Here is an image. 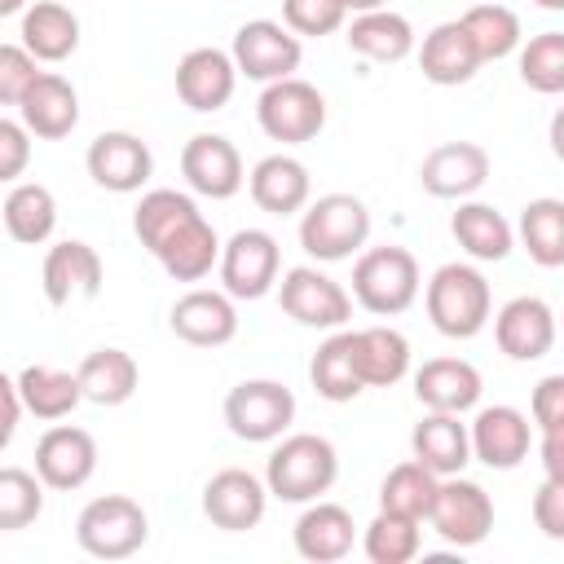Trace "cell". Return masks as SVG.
Instances as JSON below:
<instances>
[{
  "mask_svg": "<svg viewBox=\"0 0 564 564\" xmlns=\"http://www.w3.org/2000/svg\"><path fill=\"white\" fill-rule=\"evenodd\" d=\"M40 57L31 53V48H22V44H0V101L4 106H18L22 101V93L40 79V66H35Z\"/></svg>",
  "mask_w": 564,
  "mask_h": 564,
  "instance_id": "obj_45",
  "label": "cell"
},
{
  "mask_svg": "<svg viewBox=\"0 0 564 564\" xmlns=\"http://www.w3.org/2000/svg\"><path fill=\"white\" fill-rule=\"evenodd\" d=\"M256 123L269 141L304 145L326 128V97L300 75L273 79V84H264V93L256 101Z\"/></svg>",
  "mask_w": 564,
  "mask_h": 564,
  "instance_id": "obj_7",
  "label": "cell"
},
{
  "mask_svg": "<svg viewBox=\"0 0 564 564\" xmlns=\"http://www.w3.org/2000/svg\"><path fill=\"white\" fill-rule=\"evenodd\" d=\"M31 9V0H0V13L4 18H13V13H26Z\"/></svg>",
  "mask_w": 564,
  "mask_h": 564,
  "instance_id": "obj_53",
  "label": "cell"
},
{
  "mask_svg": "<svg viewBox=\"0 0 564 564\" xmlns=\"http://www.w3.org/2000/svg\"><path fill=\"white\" fill-rule=\"evenodd\" d=\"M84 167H88V176L101 189H110V194H137L150 181V172H154V154H150V145L137 132L110 128V132H97L88 141Z\"/></svg>",
  "mask_w": 564,
  "mask_h": 564,
  "instance_id": "obj_13",
  "label": "cell"
},
{
  "mask_svg": "<svg viewBox=\"0 0 564 564\" xmlns=\"http://www.w3.org/2000/svg\"><path fill=\"white\" fill-rule=\"evenodd\" d=\"M463 26H467V35L476 40V48H480L485 62L511 57V53L524 44V31H520L516 9H507V4H498V0L471 4V9L463 13Z\"/></svg>",
  "mask_w": 564,
  "mask_h": 564,
  "instance_id": "obj_41",
  "label": "cell"
},
{
  "mask_svg": "<svg viewBox=\"0 0 564 564\" xmlns=\"http://www.w3.org/2000/svg\"><path fill=\"white\" fill-rule=\"evenodd\" d=\"M167 326L176 339L194 344V348H225L234 335H238V308H234V295L220 286V291H207V286H194L185 291L172 313H167Z\"/></svg>",
  "mask_w": 564,
  "mask_h": 564,
  "instance_id": "obj_18",
  "label": "cell"
},
{
  "mask_svg": "<svg viewBox=\"0 0 564 564\" xmlns=\"http://www.w3.org/2000/svg\"><path fill=\"white\" fill-rule=\"evenodd\" d=\"M44 480L40 471H26V467H4L0 471V529L4 533H18L26 529L31 520H40L44 511Z\"/></svg>",
  "mask_w": 564,
  "mask_h": 564,
  "instance_id": "obj_43",
  "label": "cell"
},
{
  "mask_svg": "<svg viewBox=\"0 0 564 564\" xmlns=\"http://www.w3.org/2000/svg\"><path fill=\"white\" fill-rule=\"evenodd\" d=\"M291 538H295V551H300L304 560H313V564H335V560H344V555L352 551L357 524H352L348 507L317 498V502H304V511H300Z\"/></svg>",
  "mask_w": 564,
  "mask_h": 564,
  "instance_id": "obj_28",
  "label": "cell"
},
{
  "mask_svg": "<svg viewBox=\"0 0 564 564\" xmlns=\"http://www.w3.org/2000/svg\"><path fill=\"white\" fill-rule=\"evenodd\" d=\"M308 379H313L317 397H322V401H335V405H344V401H352V397L366 392V379H361V366H357L352 330L339 326V330L313 352V361H308Z\"/></svg>",
  "mask_w": 564,
  "mask_h": 564,
  "instance_id": "obj_31",
  "label": "cell"
},
{
  "mask_svg": "<svg viewBox=\"0 0 564 564\" xmlns=\"http://www.w3.org/2000/svg\"><path fill=\"white\" fill-rule=\"evenodd\" d=\"M423 304H427V317L432 326L445 335V339H476L489 317H494V295H489V282L476 264H441L427 286H423Z\"/></svg>",
  "mask_w": 564,
  "mask_h": 564,
  "instance_id": "obj_1",
  "label": "cell"
},
{
  "mask_svg": "<svg viewBox=\"0 0 564 564\" xmlns=\"http://www.w3.org/2000/svg\"><path fill=\"white\" fill-rule=\"evenodd\" d=\"M247 189H251V203L260 212H269V216H295L313 198L308 167L300 159H291V154H264L247 172Z\"/></svg>",
  "mask_w": 564,
  "mask_h": 564,
  "instance_id": "obj_26",
  "label": "cell"
},
{
  "mask_svg": "<svg viewBox=\"0 0 564 564\" xmlns=\"http://www.w3.org/2000/svg\"><path fill=\"white\" fill-rule=\"evenodd\" d=\"M480 66H485V57H480L476 40L467 35L463 18L436 22V26L423 35V44H419V70H423V79L436 84V88H458V84H467Z\"/></svg>",
  "mask_w": 564,
  "mask_h": 564,
  "instance_id": "obj_22",
  "label": "cell"
},
{
  "mask_svg": "<svg viewBox=\"0 0 564 564\" xmlns=\"http://www.w3.org/2000/svg\"><path fill=\"white\" fill-rule=\"evenodd\" d=\"M0 401H4V423H0V445L13 441L18 432V419L26 414V401H22V388H18V375H4L0 379Z\"/></svg>",
  "mask_w": 564,
  "mask_h": 564,
  "instance_id": "obj_49",
  "label": "cell"
},
{
  "mask_svg": "<svg viewBox=\"0 0 564 564\" xmlns=\"http://www.w3.org/2000/svg\"><path fill=\"white\" fill-rule=\"evenodd\" d=\"M449 234H454V242H458L471 260H485V264L507 260L511 247H516L511 220H507L498 207L476 203V198H463V203H458V212L449 216Z\"/></svg>",
  "mask_w": 564,
  "mask_h": 564,
  "instance_id": "obj_29",
  "label": "cell"
},
{
  "mask_svg": "<svg viewBox=\"0 0 564 564\" xmlns=\"http://www.w3.org/2000/svg\"><path fill=\"white\" fill-rule=\"evenodd\" d=\"M335 476H339V454L317 432L282 436L264 463V485L282 502H317L322 494H330Z\"/></svg>",
  "mask_w": 564,
  "mask_h": 564,
  "instance_id": "obj_2",
  "label": "cell"
},
{
  "mask_svg": "<svg viewBox=\"0 0 564 564\" xmlns=\"http://www.w3.org/2000/svg\"><path fill=\"white\" fill-rule=\"evenodd\" d=\"M436 489H441V476L432 467H423L419 458L410 463H397L383 485H379V507L383 511H401V516H414V520H427L432 516V502H436Z\"/></svg>",
  "mask_w": 564,
  "mask_h": 564,
  "instance_id": "obj_38",
  "label": "cell"
},
{
  "mask_svg": "<svg viewBox=\"0 0 564 564\" xmlns=\"http://www.w3.org/2000/svg\"><path fill=\"white\" fill-rule=\"evenodd\" d=\"M485 379L471 361L463 357H432L414 370V397L423 410H445V414H467L480 405Z\"/></svg>",
  "mask_w": 564,
  "mask_h": 564,
  "instance_id": "obj_24",
  "label": "cell"
},
{
  "mask_svg": "<svg viewBox=\"0 0 564 564\" xmlns=\"http://www.w3.org/2000/svg\"><path fill=\"white\" fill-rule=\"evenodd\" d=\"M31 159V128L22 119H0V181L18 185Z\"/></svg>",
  "mask_w": 564,
  "mask_h": 564,
  "instance_id": "obj_46",
  "label": "cell"
},
{
  "mask_svg": "<svg viewBox=\"0 0 564 564\" xmlns=\"http://www.w3.org/2000/svg\"><path fill=\"white\" fill-rule=\"evenodd\" d=\"M75 375H79L84 401H93V405H123V401H132V392L141 383L137 357L123 348H93Z\"/></svg>",
  "mask_w": 564,
  "mask_h": 564,
  "instance_id": "obj_33",
  "label": "cell"
},
{
  "mask_svg": "<svg viewBox=\"0 0 564 564\" xmlns=\"http://www.w3.org/2000/svg\"><path fill=\"white\" fill-rule=\"evenodd\" d=\"M189 216H198V203L181 189H145L141 203L132 207V234L145 251H154L176 225H185Z\"/></svg>",
  "mask_w": 564,
  "mask_h": 564,
  "instance_id": "obj_40",
  "label": "cell"
},
{
  "mask_svg": "<svg viewBox=\"0 0 564 564\" xmlns=\"http://www.w3.org/2000/svg\"><path fill=\"white\" fill-rule=\"evenodd\" d=\"M101 278H106L101 256L84 238L53 242L48 256H44V269H40V286H44V300L53 308H62L70 300H93L101 291Z\"/></svg>",
  "mask_w": 564,
  "mask_h": 564,
  "instance_id": "obj_19",
  "label": "cell"
},
{
  "mask_svg": "<svg viewBox=\"0 0 564 564\" xmlns=\"http://www.w3.org/2000/svg\"><path fill=\"white\" fill-rule=\"evenodd\" d=\"M423 291L419 260L405 247H366L352 264V300L375 317L405 313Z\"/></svg>",
  "mask_w": 564,
  "mask_h": 564,
  "instance_id": "obj_3",
  "label": "cell"
},
{
  "mask_svg": "<svg viewBox=\"0 0 564 564\" xmlns=\"http://www.w3.org/2000/svg\"><path fill=\"white\" fill-rule=\"evenodd\" d=\"M278 300H282L286 317H295L300 326H313V330H339L352 317V295L317 264L286 269L278 282Z\"/></svg>",
  "mask_w": 564,
  "mask_h": 564,
  "instance_id": "obj_9",
  "label": "cell"
},
{
  "mask_svg": "<svg viewBox=\"0 0 564 564\" xmlns=\"http://www.w3.org/2000/svg\"><path fill=\"white\" fill-rule=\"evenodd\" d=\"M348 13H370V9H388V0H344Z\"/></svg>",
  "mask_w": 564,
  "mask_h": 564,
  "instance_id": "obj_52",
  "label": "cell"
},
{
  "mask_svg": "<svg viewBox=\"0 0 564 564\" xmlns=\"http://www.w3.org/2000/svg\"><path fill=\"white\" fill-rule=\"evenodd\" d=\"M533 423L516 405H485L471 419V458H480L494 471H516L529 458Z\"/></svg>",
  "mask_w": 564,
  "mask_h": 564,
  "instance_id": "obj_21",
  "label": "cell"
},
{
  "mask_svg": "<svg viewBox=\"0 0 564 564\" xmlns=\"http://www.w3.org/2000/svg\"><path fill=\"white\" fill-rule=\"evenodd\" d=\"M18 44L40 62H66L79 48V18L62 0H31L18 22Z\"/></svg>",
  "mask_w": 564,
  "mask_h": 564,
  "instance_id": "obj_30",
  "label": "cell"
},
{
  "mask_svg": "<svg viewBox=\"0 0 564 564\" xmlns=\"http://www.w3.org/2000/svg\"><path fill=\"white\" fill-rule=\"evenodd\" d=\"M410 454L436 476H458L471 463V427L463 423V414L427 410L410 432Z\"/></svg>",
  "mask_w": 564,
  "mask_h": 564,
  "instance_id": "obj_27",
  "label": "cell"
},
{
  "mask_svg": "<svg viewBox=\"0 0 564 564\" xmlns=\"http://www.w3.org/2000/svg\"><path fill=\"white\" fill-rule=\"evenodd\" d=\"M18 119L31 128V137L40 141H62L75 132L79 123V93L66 75L57 70H40V79L22 93L18 101Z\"/></svg>",
  "mask_w": 564,
  "mask_h": 564,
  "instance_id": "obj_23",
  "label": "cell"
},
{
  "mask_svg": "<svg viewBox=\"0 0 564 564\" xmlns=\"http://www.w3.org/2000/svg\"><path fill=\"white\" fill-rule=\"evenodd\" d=\"M238 88V62L234 53L225 48H189L181 62H176V97L198 110V115H212V110H225V101L234 97Z\"/></svg>",
  "mask_w": 564,
  "mask_h": 564,
  "instance_id": "obj_20",
  "label": "cell"
},
{
  "mask_svg": "<svg viewBox=\"0 0 564 564\" xmlns=\"http://www.w3.org/2000/svg\"><path fill=\"white\" fill-rule=\"evenodd\" d=\"M145 538H150V516L128 494H101L75 520V542L93 560H128L145 546Z\"/></svg>",
  "mask_w": 564,
  "mask_h": 564,
  "instance_id": "obj_5",
  "label": "cell"
},
{
  "mask_svg": "<svg viewBox=\"0 0 564 564\" xmlns=\"http://www.w3.org/2000/svg\"><path fill=\"white\" fill-rule=\"evenodd\" d=\"M432 533L458 551L467 546H480L494 529V498L476 485V480H463L458 476H441V489H436V502H432V516H427Z\"/></svg>",
  "mask_w": 564,
  "mask_h": 564,
  "instance_id": "obj_10",
  "label": "cell"
},
{
  "mask_svg": "<svg viewBox=\"0 0 564 564\" xmlns=\"http://www.w3.org/2000/svg\"><path fill=\"white\" fill-rule=\"evenodd\" d=\"M520 79L542 97L564 93V31H542L520 44Z\"/></svg>",
  "mask_w": 564,
  "mask_h": 564,
  "instance_id": "obj_42",
  "label": "cell"
},
{
  "mask_svg": "<svg viewBox=\"0 0 564 564\" xmlns=\"http://www.w3.org/2000/svg\"><path fill=\"white\" fill-rule=\"evenodd\" d=\"M546 141H551V154L564 163V106L551 115V128H546Z\"/></svg>",
  "mask_w": 564,
  "mask_h": 564,
  "instance_id": "obj_51",
  "label": "cell"
},
{
  "mask_svg": "<svg viewBox=\"0 0 564 564\" xmlns=\"http://www.w3.org/2000/svg\"><path fill=\"white\" fill-rule=\"evenodd\" d=\"M18 388H22L26 414H35V419H44V423L66 419V414L84 401L79 375L57 370V366H22V370H18Z\"/></svg>",
  "mask_w": 564,
  "mask_h": 564,
  "instance_id": "obj_36",
  "label": "cell"
},
{
  "mask_svg": "<svg viewBox=\"0 0 564 564\" xmlns=\"http://www.w3.org/2000/svg\"><path fill=\"white\" fill-rule=\"evenodd\" d=\"M533 524L551 538L564 542V476H546L533 494Z\"/></svg>",
  "mask_w": 564,
  "mask_h": 564,
  "instance_id": "obj_47",
  "label": "cell"
},
{
  "mask_svg": "<svg viewBox=\"0 0 564 564\" xmlns=\"http://www.w3.org/2000/svg\"><path fill=\"white\" fill-rule=\"evenodd\" d=\"M282 22L300 40H322L348 22L344 0H282Z\"/></svg>",
  "mask_w": 564,
  "mask_h": 564,
  "instance_id": "obj_44",
  "label": "cell"
},
{
  "mask_svg": "<svg viewBox=\"0 0 564 564\" xmlns=\"http://www.w3.org/2000/svg\"><path fill=\"white\" fill-rule=\"evenodd\" d=\"M560 317L538 295H516L494 313V339L511 361H538L555 348Z\"/></svg>",
  "mask_w": 564,
  "mask_h": 564,
  "instance_id": "obj_15",
  "label": "cell"
},
{
  "mask_svg": "<svg viewBox=\"0 0 564 564\" xmlns=\"http://www.w3.org/2000/svg\"><path fill=\"white\" fill-rule=\"evenodd\" d=\"M269 485L242 467H225L203 485V516L225 533H247L264 520Z\"/></svg>",
  "mask_w": 564,
  "mask_h": 564,
  "instance_id": "obj_17",
  "label": "cell"
},
{
  "mask_svg": "<svg viewBox=\"0 0 564 564\" xmlns=\"http://www.w3.org/2000/svg\"><path fill=\"white\" fill-rule=\"evenodd\" d=\"M489 150L476 141H441L419 163V185L432 198H471L489 181Z\"/></svg>",
  "mask_w": 564,
  "mask_h": 564,
  "instance_id": "obj_16",
  "label": "cell"
},
{
  "mask_svg": "<svg viewBox=\"0 0 564 564\" xmlns=\"http://www.w3.org/2000/svg\"><path fill=\"white\" fill-rule=\"evenodd\" d=\"M35 471L57 494L84 489L93 480V471H97V441H93V432H84L75 423H53L35 441Z\"/></svg>",
  "mask_w": 564,
  "mask_h": 564,
  "instance_id": "obj_14",
  "label": "cell"
},
{
  "mask_svg": "<svg viewBox=\"0 0 564 564\" xmlns=\"http://www.w3.org/2000/svg\"><path fill=\"white\" fill-rule=\"evenodd\" d=\"M370 242V207L357 194H322L300 216V247L313 260H348Z\"/></svg>",
  "mask_w": 564,
  "mask_h": 564,
  "instance_id": "obj_4",
  "label": "cell"
},
{
  "mask_svg": "<svg viewBox=\"0 0 564 564\" xmlns=\"http://www.w3.org/2000/svg\"><path fill=\"white\" fill-rule=\"evenodd\" d=\"M220 238H216V229H212V220L198 212V216H189L185 225H176L150 256L163 264V273L172 278V282H203L212 269H220Z\"/></svg>",
  "mask_w": 564,
  "mask_h": 564,
  "instance_id": "obj_25",
  "label": "cell"
},
{
  "mask_svg": "<svg viewBox=\"0 0 564 564\" xmlns=\"http://www.w3.org/2000/svg\"><path fill=\"white\" fill-rule=\"evenodd\" d=\"M4 229L22 247L48 242L53 229H57V198H53V189L40 185V181H18L4 194Z\"/></svg>",
  "mask_w": 564,
  "mask_h": 564,
  "instance_id": "obj_34",
  "label": "cell"
},
{
  "mask_svg": "<svg viewBox=\"0 0 564 564\" xmlns=\"http://www.w3.org/2000/svg\"><path fill=\"white\" fill-rule=\"evenodd\" d=\"M516 238L542 269H564V198H533L516 220Z\"/></svg>",
  "mask_w": 564,
  "mask_h": 564,
  "instance_id": "obj_37",
  "label": "cell"
},
{
  "mask_svg": "<svg viewBox=\"0 0 564 564\" xmlns=\"http://www.w3.org/2000/svg\"><path fill=\"white\" fill-rule=\"evenodd\" d=\"M529 419L533 427H551V423H564V375H546L538 379L533 397H529Z\"/></svg>",
  "mask_w": 564,
  "mask_h": 564,
  "instance_id": "obj_48",
  "label": "cell"
},
{
  "mask_svg": "<svg viewBox=\"0 0 564 564\" xmlns=\"http://www.w3.org/2000/svg\"><path fill=\"white\" fill-rule=\"evenodd\" d=\"M181 176L194 194L203 198H234L242 185H247V167H242V154L229 137L220 132H194L181 150Z\"/></svg>",
  "mask_w": 564,
  "mask_h": 564,
  "instance_id": "obj_12",
  "label": "cell"
},
{
  "mask_svg": "<svg viewBox=\"0 0 564 564\" xmlns=\"http://www.w3.org/2000/svg\"><path fill=\"white\" fill-rule=\"evenodd\" d=\"M295 423V392L278 379H242L225 397V427L247 445L282 441Z\"/></svg>",
  "mask_w": 564,
  "mask_h": 564,
  "instance_id": "obj_6",
  "label": "cell"
},
{
  "mask_svg": "<svg viewBox=\"0 0 564 564\" xmlns=\"http://www.w3.org/2000/svg\"><path fill=\"white\" fill-rule=\"evenodd\" d=\"M282 251L269 229H238L220 247V286L234 300H260L278 286Z\"/></svg>",
  "mask_w": 564,
  "mask_h": 564,
  "instance_id": "obj_11",
  "label": "cell"
},
{
  "mask_svg": "<svg viewBox=\"0 0 564 564\" xmlns=\"http://www.w3.org/2000/svg\"><path fill=\"white\" fill-rule=\"evenodd\" d=\"M419 546H423V520L383 511V507L361 533V551L370 564H410L419 555Z\"/></svg>",
  "mask_w": 564,
  "mask_h": 564,
  "instance_id": "obj_39",
  "label": "cell"
},
{
  "mask_svg": "<svg viewBox=\"0 0 564 564\" xmlns=\"http://www.w3.org/2000/svg\"><path fill=\"white\" fill-rule=\"evenodd\" d=\"M234 62L238 75L256 79V84H273V79H291L304 62V44L286 22L273 18H251L234 31Z\"/></svg>",
  "mask_w": 564,
  "mask_h": 564,
  "instance_id": "obj_8",
  "label": "cell"
},
{
  "mask_svg": "<svg viewBox=\"0 0 564 564\" xmlns=\"http://www.w3.org/2000/svg\"><path fill=\"white\" fill-rule=\"evenodd\" d=\"M560 330H564V317H560Z\"/></svg>",
  "mask_w": 564,
  "mask_h": 564,
  "instance_id": "obj_55",
  "label": "cell"
},
{
  "mask_svg": "<svg viewBox=\"0 0 564 564\" xmlns=\"http://www.w3.org/2000/svg\"><path fill=\"white\" fill-rule=\"evenodd\" d=\"M348 48L361 53L366 62H401L414 53V26L405 13L392 9H370L352 13L348 22Z\"/></svg>",
  "mask_w": 564,
  "mask_h": 564,
  "instance_id": "obj_32",
  "label": "cell"
},
{
  "mask_svg": "<svg viewBox=\"0 0 564 564\" xmlns=\"http://www.w3.org/2000/svg\"><path fill=\"white\" fill-rule=\"evenodd\" d=\"M538 9H551V13H564V0H533Z\"/></svg>",
  "mask_w": 564,
  "mask_h": 564,
  "instance_id": "obj_54",
  "label": "cell"
},
{
  "mask_svg": "<svg viewBox=\"0 0 564 564\" xmlns=\"http://www.w3.org/2000/svg\"><path fill=\"white\" fill-rule=\"evenodd\" d=\"M538 458H542V471H546V476H564V423L542 427Z\"/></svg>",
  "mask_w": 564,
  "mask_h": 564,
  "instance_id": "obj_50",
  "label": "cell"
},
{
  "mask_svg": "<svg viewBox=\"0 0 564 564\" xmlns=\"http://www.w3.org/2000/svg\"><path fill=\"white\" fill-rule=\"evenodd\" d=\"M352 344L366 388H392L410 375V339L397 326H361L352 330Z\"/></svg>",
  "mask_w": 564,
  "mask_h": 564,
  "instance_id": "obj_35",
  "label": "cell"
}]
</instances>
